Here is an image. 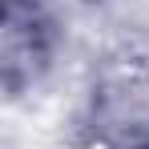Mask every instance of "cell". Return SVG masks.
I'll return each mask as SVG.
<instances>
[{"label":"cell","instance_id":"cell-1","mask_svg":"<svg viewBox=\"0 0 149 149\" xmlns=\"http://www.w3.org/2000/svg\"><path fill=\"white\" fill-rule=\"evenodd\" d=\"M0 56H4V85L20 89L49 56V20L36 0H4V28H0Z\"/></svg>","mask_w":149,"mask_h":149}]
</instances>
